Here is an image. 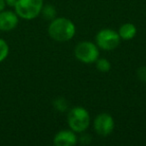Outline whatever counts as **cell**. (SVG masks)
<instances>
[{
	"mask_svg": "<svg viewBox=\"0 0 146 146\" xmlns=\"http://www.w3.org/2000/svg\"><path fill=\"white\" fill-rule=\"evenodd\" d=\"M75 33V24L66 17H56L50 21L48 26L49 36L57 42H66L71 40Z\"/></svg>",
	"mask_w": 146,
	"mask_h": 146,
	"instance_id": "obj_1",
	"label": "cell"
},
{
	"mask_svg": "<svg viewBox=\"0 0 146 146\" xmlns=\"http://www.w3.org/2000/svg\"><path fill=\"white\" fill-rule=\"evenodd\" d=\"M68 125L75 133H82L90 125V115L83 107H74L68 112L67 115Z\"/></svg>",
	"mask_w": 146,
	"mask_h": 146,
	"instance_id": "obj_2",
	"label": "cell"
},
{
	"mask_svg": "<svg viewBox=\"0 0 146 146\" xmlns=\"http://www.w3.org/2000/svg\"><path fill=\"white\" fill-rule=\"evenodd\" d=\"M43 7V0H17L14 8L18 17L25 20H32L39 16Z\"/></svg>",
	"mask_w": 146,
	"mask_h": 146,
	"instance_id": "obj_3",
	"label": "cell"
},
{
	"mask_svg": "<svg viewBox=\"0 0 146 146\" xmlns=\"http://www.w3.org/2000/svg\"><path fill=\"white\" fill-rule=\"evenodd\" d=\"M74 55L82 63H93L99 57V47L90 41H81L76 45Z\"/></svg>",
	"mask_w": 146,
	"mask_h": 146,
	"instance_id": "obj_4",
	"label": "cell"
},
{
	"mask_svg": "<svg viewBox=\"0 0 146 146\" xmlns=\"http://www.w3.org/2000/svg\"><path fill=\"white\" fill-rule=\"evenodd\" d=\"M120 40L121 38H120L118 32L109 28L102 29L95 36L96 45L100 49L105 51L114 50L119 45Z\"/></svg>",
	"mask_w": 146,
	"mask_h": 146,
	"instance_id": "obj_5",
	"label": "cell"
},
{
	"mask_svg": "<svg viewBox=\"0 0 146 146\" xmlns=\"http://www.w3.org/2000/svg\"><path fill=\"white\" fill-rule=\"evenodd\" d=\"M93 126L97 134L101 136H107L113 132L114 127H115V122L110 114L100 113L94 119Z\"/></svg>",
	"mask_w": 146,
	"mask_h": 146,
	"instance_id": "obj_6",
	"label": "cell"
},
{
	"mask_svg": "<svg viewBox=\"0 0 146 146\" xmlns=\"http://www.w3.org/2000/svg\"><path fill=\"white\" fill-rule=\"evenodd\" d=\"M19 22V17L13 11L3 10L0 12V30L10 31L16 28Z\"/></svg>",
	"mask_w": 146,
	"mask_h": 146,
	"instance_id": "obj_7",
	"label": "cell"
},
{
	"mask_svg": "<svg viewBox=\"0 0 146 146\" xmlns=\"http://www.w3.org/2000/svg\"><path fill=\"white\" fill-rule=\"evenodd\" d=\"M78 141L76 133L72 130H61L54 136L53 143L56 146H73Z\"/></svg>",
	"mask_w": 146,
	"mask_h": 146,
	"instance_id": "obj_8",
	"label": "cell"
},
{
	"mask_svg": "<svg viewBox=\"0 0 146 146\" xmlns=\"http://www.w3.org/2000/svg\"><path fill=\"white\" fill-rule=\"evenodd\" d=\"M136 33H137V29H136L135 25L132 23H124L120 26L119 30H118L120 38L123 40H131L135 37Z\"/></svg>",
	"mask_w": 146,
	"mask_h": 146,
	"instance_id": "obj_9",
	"label": "cell"
},
{
	"mask_svg": "<svg viewBox=\"0 0 146 146\" xmlns=\"http://www.w3.org/2000/svg\"><path fill=\"white\" fill-rule=\"evenodd\" d=\"M40 14L42 15L43 18H44L45 20L52 21L53 19L56 18V15H57L56 8H55L53 5H50V4L43 5Z\"/></svg>",
	"mask_w": 146,
	"mask_h": 146,
	"instance_id": "obj_10",
	"label": "cell"
},
{
	"mask_svg": "<svg viewBox=\"0 0 146 146\" xmlns=\"http://www.w3.org/2000/svg\"><path fill=\"white\" fill-rule=\"evenodd\" d=\"M53 106L59 112H65L69 107V103L64 97H58L53 101Z\"/></svg>",
	"mask_w": 146,
	"mask_h": 146,
	"instance_id": "obj_11",
	"label": "cell"
},
{
	"mask_svg": "<svg viewBox=\"0 0 146 146\" xmlns=\"http://www.w3.org/2000/svg\"><path fill=\"white\" fill-rule=\"evenodd\" d=\"M96 63V69L99 70L100 72H108L111 68V64L110 62L105 58H99L95 61Z\"/></svg>",
	"mask_w": 146,
	"mask_h": 146,
	"instance_id": "obj_12",
	"label": "cell"
},
{
	"mask_svg": "<svg viewBox=\"0 0 146 146\" xmlns=\"http://www.w3.org/2000/svg\"><path fill=\"white\" fill-rule=\"evenodd\" d=\"M9 54V46L4 39L0 38V62L4 61Z\"/></svg>",
	"mask_w": 146,
	"mask_h": 146,
	"instance_id": "obj_13",
	"label": "cell"
},
{
	"mask_svg": "<svg viewBox=\"0 0 146 146\" xmlns=\"http://www.w3.org/2000/svg\"><path fill=\"white\" fill-rule=\"evenodd\" d=\"M137 77L142 82H146V66H141L137 70Z\"/></svg>",
	"mask_w": 146,
	"mask_h": 146,
	"instance_id": "obj_14",
	"label": "cell"
},
{
	"mask_svg": "<svg viewBox=\"0 0 146 146\" xmlns=\"http://www.w3.org/2000/svg\"><path fill=\"white\" fill-rule=\"evenodd\" d=\"M5 2H6V5L11 7H14L15 3L17 2V0H5Z\"/></svg>",
	"mask_w": 146,
	"mask_h": 146,
	"instance_id": "obj_15",
	"label": "cell"
},
{
	"mask_svg": "<svg viewBox=\"0 0 146 146\" xmlns=\"http://www.w3.org/2000/svg\"><path fill=\"white\" fill-rule=\"evenodd\" d=\"M5 6H6V2H5V0H0V12L4 10Z\"/></svg>",
	"mask_w": 146,
	"mask_h": 146,
	"instance_id": "obj_16",
	"label": "cell"
}]
</instances>
